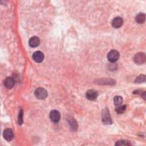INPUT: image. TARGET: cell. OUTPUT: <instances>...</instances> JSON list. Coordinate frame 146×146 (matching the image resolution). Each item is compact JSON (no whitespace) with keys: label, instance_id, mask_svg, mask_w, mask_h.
<instances>
[{"label":"cell","instance_id":"8","mask_svg":"<svg viewBox=\"0 0 146 146\" xmlns=\"http://www.w3.org/2000/svg\"><path fill=\"white\" fill-rule=\"evenodd\" d=\"M33 59L35 62L40 63L44 59V55L41 51H35L33 54Z\"/></svg>","mask_w":146,"mask_h":146},{"label":"cell","instance_id":"11","mask_svg":"<svg viewBox=\"0 0 146 146\" xmlns=\"http://www.w3.org/2000/svg\"><path fill=\"white\" fill-rule=\"evenodd\" d=\"M29 43L30 47H36L39 46L40 43V40L38 37L36 36H34L31 37L29 41Z\"/></svg>","mask_w":146,"mask_h":146},{"label":"cell","instance_id":"15","mask_svg":"<svg viewBox=\"0 0 146 146\" xmlns=\"http://www.w3.org/2000/svg\"><path fill=\"white\" fill-rule=\"evenodd\" d=\"M145 81V76L144 75H140L139 76L136 78L135 80V83H140Z\"/></svg>","mask_w":146,"mask_h":146},{"label":"cell","instance_id":"7","mask_svg":"<svg viewBox=\"0 0 146 146\" xmlns=\"http://www.w3.org/2000/svg\"><path fill=\"white\" fill-rule=\"evenodd\" d=\"M50 118L52 122L57 123L60 118V113L56 110H52L50 113Z\"/></svg>","mask_w":146,"mask_h":146},{"label":"cell","instance_id":"1","mask_svg":"<svg viewBox=\"0 0 146 146\" xmlns=\"http://www.w3.org/2000/svg\"><path fill=\"white\" fill-rule=\"evenodd\" d=\"M102 122L105 124H112V119L110 116V112L107 108L103 109L102 114Z\"/></svg>","mask_w":146,"mask_h":146},{"label":"cell","instance_id":"9","mask_svg":"<svg viewBox=\"0 0 146 146\" xmlns=\"http://www.w3.org/2000/svg\"><path fill=\"white\" fill-rule=\"evenodd\" d=\"M4 86L6 88L11 89L12 88L15 84V80L11 77H7L3 82Z\"/></svg>","mask_w":146,"mask_h":146},{"label":"cell","instance_id":"4","mask_svg":"<svg viewBox=\"0 0 146 146\" xmlns=\"http://www.w3.org/2000/svg\"><path fill=\"white\" fill-rule=\"evenodd\" d=\"M133 59L136 63L141 64L145 62V55L143 52H138L135 55Z\"/></svg>","mask_w":146,"mask_h":146},{"label":"cell","instance_id":"5","mask_svg":"<svg viewBox=\"0 0 146 146\" xmlns=\"http://www.w3.org/2000/svg\"><path fill=\"white\" fill-rule=\"evenodd\" d=\"M98 96V93L94 90H89L86 94V98L89 100H95Z\"/></svg>","mask_w":146,"mask_h":146},{"label":"cell","instance_id":"13","mask_svg":"<svg viewBox=\"0 0 146 146\" xmlns=\"http://www.w3.org/2000/svg\"><path fill=\"white\" fill-rule=\"evenodd\" d=\"M126 110V105H119L115 108V111L118 114H121L124 112Z\"/></svg>","mask_w":146,"mask_h":146},{"label":"cell","instance_id":"10","mask_svg":"<svg viewBox=\"0 0 146 146\" xmlns=\"http://www.w3.org/2000/svg\"><path fill=\"white\" fill-rule=\"evenodd\" d=\"M123 23V19L120 17H115L112 21V25L114 28L117 29L120 27Z\"/></svg>","mask_w":146,"mask_h":146},{"label":"cell","instance_id":"16","mask_svg":"<svg viewBox=\"0 0 146 146\" xmlns=\"http://www.w3.org/2000/svg\"><path fill=\"white\" fill-rule=\"evenodd\" d=\"M116 145H131V143L128 141L125 140H120L117 141V143L115 144Z\"/></svg>","mask_w":146,"mask_h":146},{"label":"cell","instance_id":"12","mask_svg":"<svg viewBox=\"0 0 146 146\" xmlns=\"http://www.w3.org/2000/svg\"><path fill=\"white\" fill-rule=\"evenodd\" d=\"M145 15L144 13H139L135 17V20L138 23H143L145 21Z\"/></svg>","mask_w":146,"mask_h":146},{"label":"cell","instance_id":"3","mask_svg":"<svg viewBox=\"0 0 146 146\" xmlns=\"http://www.w3.org/2000/svg\"><path fill=\"white\" fill-rule=\"evenodd\" d=\"M34 94L35 96L39 99H44L47 96V91L43 88H38L35 90Z\"/></svg>","mask_w":146,"mask_h":146},{"label":"cell","instance_id":"2","mask_svg":"<svg viewBox=\"0 0 146 146\" xmlns=\"http://www.w3.org/2000/svg\"><path fill=\"white\" fill-rule=\"evenodd\" d=\"M120 55L119 52L115 50H111L107 55V58L108 60L111 62H116L119 58Z\"/></svg>","mask_w":146,"mask_h":146},{"label":"cell","instance_id":"17","mask_svg":"<svg viewBox=\"0 0 146 146\" xmlns=\"http://www.w3.org/2000/svg\"><path fill=\"white\" fill-rule=\"evenodd\" d=\"M18 123L19 125H21L23 123V111L21 110L19 113L18 118Z\"/></svg>","mask_w":146,"mask_h":146},{"label":"cell","instance_id":"18","mask_svg":"<svg viewBox=\"0 0 146 146\" xmlns=\"http://www.w3.org/2000/svg\"><path fill=\"white\" fill-rule=\"evenodd\" d=\"M70 123V124L71 125V128L73 129V130H75L76 128H77V124H76V122L73 120H71V121H69Z\"/></svg>","mask_w":146,"mask_h":146},{"label":"cell","instance_id":"14","mask_svg":"<svg viewBox=\"0 0 146 146\" xmlns=\"http://www.w3.org/2000/svg\"><path fill=\"white\" fill-rule=\"evenodd\" d=\"M122 102H123V98L120 96H116L113 98V103L116 106L121 105Z\"/></svg>","mask_w":146,"mask_h":146},{"label":"cell","instance_id":"6","mask_svg":"<svg viewBox=\"0 0 146 146\" xmlns=\"http://www.w3.org/2000/svg\"><path fill=\"white\" fill-rule=\"evenodd\" d=\"M3 138L8 141L12 140L14 139V134L13 131L10 128L5 129L3 132Z\"/></svg>","mask_w":146,"mask_h":146}]
</instances>
